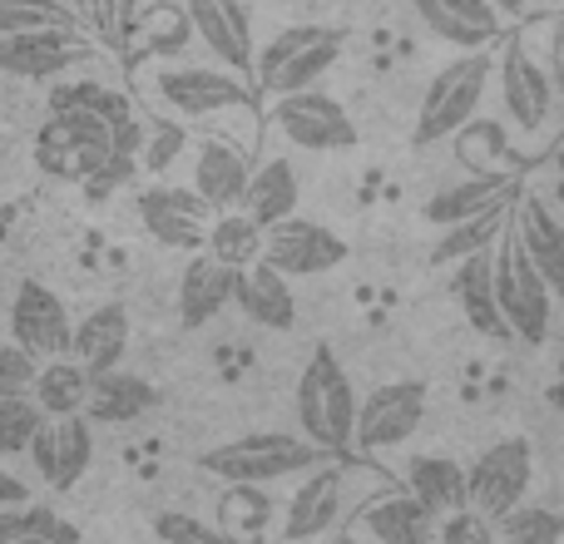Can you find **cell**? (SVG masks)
<instances>
[{
    "label": "cell",
    "mask_w": 564,
    "mask_h": 544,
    "mask_svg": "<svg viewBox=\"0 0 564 544\" xmlns=\"http://www.w3.org/2000/svg\"><path fill=\"white\" fill-rule=\"evenodd\" d=\"M555 55H560V65H564V15L555 20Z\"/></svg>",
    "instance_id": "48"
},
{
    "label": "cell",
    "mask_w": 564,
    "mask_h": 544,
    "mask_svg": "<svg viewBox=\"0 0 564 544\" xmlns=\"http://www.w3.org/2000/svg\"><path fill=\"white\" fill-rule=\"evenodd\" d=\"M65 6L75 10L79 20H89V25H95V20H99V0H65Z\"/></svg>",
    "instance_id": "44"
},
{
    "label": "cell",
    "mask_w": 564,
    "mask_h": 544,
    "mask_svg": "<svg viewBox=\"0 0 564 544\" xmlns=\"http://www.w3.org/2000/svg\"><path fill=\"white\" fill-rule=\"evenodd\" d=\"M416 15L436 40L456 45V55L486 50L500 35V20H506L490 0H416Z\"/></svg>",
    "instance_id": "19"
},
{
    "label": "cell",
    "mask_w": 564,
    "mask_h": 544,
    "mask_svg": "<svg viewBox=\"0 0 564 544\" xmlns=\"http://www.w3.org/2000/svg\"><path fill=\"white\" fill-rule=\"evenodd\" d=\"M188 30L218 55V65H228L234 75L253 69V20H248L243 0H184Z\"/></svg>",
    "instance_id": "16"
},
{
    "label": "cell",
    "mask_w": 564,
    "mask_h": 544,
    "mask_svg": "<svg viewBox=\"0 0 564 544\" xmlns=\"http://www.w3.org/2000/svg\"><path fill=\"white\" fill-rule=\"evenodd\" d=\"M25 456L50 490H75L95 460V426L85 421V411L79 416H45L30 436Z\"/></svg>",
    "instance_id": "11"
},
{
    "label": "cell",
    "mask_w": 564,
    "mask_h": 544,
    "mask_svg": "<svg viewBox=\"0 0 564 544\" xmlns=\"http://www.w3.org/2000/svg\"><path fill=\"white\" fill-rule=\"evenodd\" d=\"M154 85H159V99L169 109H178L184 119H204V115L253 105V95L234 75H224V69H164Z\"/></svg>",
    "instance_id": "17"
},
{
    "label": "cell",
    "mask_w": 564,
    "mask_h": 544,
    "mask_svg": "<svg viewBox=\"0 0 564 544\" xmlns=\"http://www.w3.org/2000/svg\"><path fill=\"white\" fill-rule=\"evenodd\" d=\"M297 204H302V184L288 159H263V164L248 174V188H243V198H238V208H243L258 228H273L282 218H292Z\"/></svg>",
    "instance_id": "26"
},
{
    "label": "cell",
    "mask_w": 564,
    "mask_h": 544,
    "mask_svg": "<svg viewBox=\"0 0 564 544\" xmlns=\"http://www.w3.org/2000/svg\"><path fill=\"white\" fill-rule=\"evenodd\" d=\"M20 30H79V15L65 0H0V35Z\"/></svg>",
    "instance_id": "37"
},
{
    "label": "cell",
    "mask_w": 564,
    "mask_h": 544,
    "mask_svg": "<svg viewBox=\"0 0 564 544\" xmlns=\"http://www.w3.org/2000/svg\"><path fill=\"white\" fill-rule=\"evenodd\" d=\"M89 396V371L75 357H50L30 381V401L40 406V416H79Z\"/></svg>",
    "instance_id": "30"
},
{
    "label": "cell",
    "mask_w": 564,
    "mask_h": 544,
    "mask_svg": "<svg viewBox=\"0 0 564 544\" xmlns=\"http://www.w3.org/2000/svg\"><path fill=\"white\" fill-rule=\"evenodd\" d=\"M208 214H214V208H208L194 188L154 184L139 194V224H144V233L154 238L159 248H174V253H204Z\"/></svg>",
    "instance_id": "14"
},
{
    "label": "cell",
    "mask_w": 564,
    "mask_h": 544,
    "mask_svg": "<svg viewBox=\"0 0 564 544\" xmlns=\"http://www.w3.org/2000/svg\"><path fill=\"white\" fill-rule=\"evenodd\" d=\"M510 188H516L510 174H470V178H460V184L441 188V194L426 204V218L436 228H451V224H460V218L486 214V208L496 204V198H506Z\"/></svg>",
    "instance_id": "31"
},
{
    "label": "cell",
    "mask_w": 564,
    "mask_h": 544,
    "mask_svg": "<svg viewBox=\"0 0 564 544\" xmlns=\"http://www.w3.org/2000/svg\"><path fill=\"white\" fill-rule=\"evenodd\" d=\"M263 263L278 268L282 278H322L337 263H347V243L332 228L292 214L282 224L263 228Z\"/></svg>",
    "instance_id": "12"
},
{
    "label": "cell",
    "mask_w": 564,
    "mask_h": 544,
    "mask_svg": "<svg viewBox=\"0 0 564 544\" xmlns=\"http://www.w3.org/2000/svg\"><path fill=\"white\" fill-rule=\"evenodd\" d=\"M6 544H50V540H6Z\"/></svg>",
    "instance_id": "50"
},
{
    "label": "cell",
    "mask_w": 564,
    "mask_h": 544,
    "mask_svg": "<svg viewBox=\"0 0 564 544\" xmlns=\"http://www.w3.org/2000/svg\"><path fill=\"white\" fill-rule=\"evenodd\" d=\"M234 307L243 312L253 327H268V331H292L297 327V292H292V278H282V272L268 268L263 258L248 263V268H238Z\"/></svg>",
    "instance_id": "18"
},
{
    "label": "cell",
    "mask_w": 564,
    "mask_h": 544,
    "mask_svg": "<svg viewBox=\"0 0 564 544\" xmlns=\"http://www.w3.org/2000/svg\"><path fill=\"white\" fill-rule=\"evenodd\" d=\"M69 307L59 302V292H50L45 282H20L10 297V337L20 351H30L35 361L69 357Z\"/></svg>",
    "instance_id": "13"
},
{
    "label": "cell",
    "mask_w": 564,
    "mask_h": 544,
    "mask_svg": "<svg viewBox=\"0 0 564 544\" xmlns=\"http://www.w3.org/2000/svg\"><path fill=\"white\" fill-rule=\"evenodd\" d=\"M510 198H516V188H510L506 198H496V204L486 208V214L476 218H460V224H451L446 233H441V243L431 248V263L446 268V263H460V258L480 253V248L496 243V233L506 228V214H510Z\"/></svg>",
    "instance_id": "32"
},
{
    "label": "cell",
    "mask_w": 564,
    "mask_h": 544,
    "mask_svg": "<svg viewBox=\"0 0 564 544\" xmlns=\"http://www.w3.org/2000/svg\"><path fill=\"white\" fill-rule=\"evenodd\" d=\"M361 530L377 544H431L436 535V520L406 496V490H391L361 505Z\"/></svg>",
    "instance_id": "28"
},
{
    "label": "cell",
    "mask_w": 564,
    "mask_h": 544,
    "mask_svg": "<svg viewBox=\"0 0 564 544\" xmlns=\"http://www.w3.org/2000/svg\"><path fill=\"white\" fill-rule=\"evenodd\" d=\"M426 421V387L421 381H387L371 396L357 401V426H351V446L361 450H391L406 446Z\"/></svg>",
    "instance_id": "10"
},
{
    "label": "cell",
    "mask_w": 564,
    "mask_h": 544,
    "mask_svg": "<svg viewBox=\"0 0 564 544\" xmlns=\"http://www.w3.org/2000/svg\"><path fill=\"white\" fill-rule=\"evenodd\" d=\"M490 79H496V59H490L486 50H466V55H456L446 69H436V79H431L426 95H421L416 129H411L416 149H431V144H441V139H456L460 129L476 119Z\"/></svg>",
    "instance_id": "3"
},
{
    "label": "cell",
    "mask_w": 564,
    "mask_h": 544,
    "mask_svg": "<svg viewBox=\"0 0 564 544\" xmlns=\"http://www.w3.org/2000/svg\"><path fill=\"white\" fill-rule=\"evenodd\" d=\"M273 124L288 144L307 149V154H347L357 149V124L351 115L322 89H297V95H278Z\"/></svg>",
    "instance_id": "8"
},
{
    "label": "cell",
    "mask_w": 564,
    "mask_h": 544,
    "mask_svg": "<svg viewBox=\"0 0 564 544\" xmlns=\"http://www.w3.org/2000/svg\"><path fill=\"white\" fill-rule=\"evenodd\" d=\"M431 544H496V525H490L480 510H451V515H441L436 535Z\"/></svg>",
    "instance_id": "40"
},
{
    "label": "cell",
    "mask_w": 564,
    "mask_h": 544,
    "mask_svg": "<svg viewBox=\"0 0 564 544\" xmlns=\"http://www.w3.org/2000/svg\"><path fill=\"white\" fill-rule=\"evenodd\" d=\"M341 45H347V30L337 25H288L273 45H263V55H253L258 89L268 95L312 89L341 59Z\"/></svg>",
    "instance_id": "6"
},
{
    "label": "cell",
    "mask_w": 564,
    "mask_h": 544,
    "mask_svg": "<svg viewBox=\"0 0 564 544\" xmlns=\"http://www.w3.org/2000/svg\"><path fill=\"white\" fill-rule=\"evenodd\" d=\"M109 159V124L85 109H50V119L35 134V164L40 174L59 184H85Z\"/></svg>",
    "instance_id": "7"
},
{
    "label": "cell",
    "mask_w": 564,
    "mask_h": 544,
    "mask_svg": "<svg viewBox=\"0 0 564 544\" xmlns=\"http://www.w3.org/2000/svg\"><path fill=\"white\" fill-rule=\"evenodd\" d=\"M50 109H85V115H99L105 124H119V119L134 115L119 89L109 85H95V79H75V85H55L50 89Z\"/></svg>",
    "instance_id": "36"
},
{
    "label": "cell",
    "mask_w": 564,
    "mask_h": 544,
    "mask_svg": "<svg viewBox=\"0 0 564 544\" xmlns=\"http://www.w3.org/2000/svg\"><path fill=\"white\" fill-rule=\"evenodd\" d=\"M510 228L520 233L530 263H535V272L545 278L550 297H564V224L550 214V204H540V198H520Z\"/></svg>",
    "instance_id": "23"
},
{
    "label": "cell",
    "mask_w": 564,
    "mask_h": 544,
    "mask_svg": "<svg viewBox=\"0 0 564 544\" xmlns=\"http://www.w3.org/2000/svg\"><path fill=\"white\" fill-rule=\"evenodd\" d=\"M89 55L79 30H20L0 35V75L10 79H59Z\"/></svg>",
    "instance_id": "15"
},
{
    "label": "cell",
    "mask_w": 564,
    "mask_h": 544,
    "mask_svg": "<svg viewBox=\"0 0 564 544\" xmlns=\"http://www.w3.org/2000/svg\"><path fill=\"white\" fill-rule=\"evenodd\" d=\"M545 401H550V406H555V411H560V416H564V377H560V381H550Z\"/></svg>",
    "instance_id": "47"
},
{
    "label": "cell",
    "mask_w": 564,
    "mask_h": 544,
    "mask_svg": "<svg viewBox=\"0 0 564 544\" xmlns=\"http://www.w3.org/2000/svg\"><path fill=\"white\" fill-rule=\"evenodd\" d=\"M490 282H496V307L506 317L510 337L540 347L550 337V322H555V297H550L545 278L530 263L525 243H520L516 228H500V253L490 258Z\"/></svg>",
    "instance_id": "5"
},
{
    "label": "cell",
    "mask_w": 564,
    "mask_h": 544,
    "mask_svg": "<svg viewBox=\"0 0 564 544\" xmlns=\"http://www.w3.org/2000/svg\"><path fill=\"white\" fill-rule=\"evenodd\" d=\"M406 496L426 510L431 520L451 515V510H466V466H456L451 456H416L406 466Z\"/></svg>",
    "instance_id": "27"
},
{
    "label": "cell",
    "mask_w": 564,
    "mask_h": 544,
    "mask_svg": "<svg viewBox=\"0 0 564 544\" xmlns=\"http://www.w3.org/2000/svg\"><path fill=\"white\" fill-rule=\"evenodd\" d=\"M99 30H105V40H115V45H124L129 35L139 30V0H99Z\"/></svg>",
    "instance_id": "43"
},
{
    "label": "cell",
    "mask_w": 564,
    "mask_h": 544,
    "mask_svg": "<svg viewBox=\"0 0 564 544\" xmlns=\"http://www.w3.org/2000/svg\"><path fill=\"white\" fill-rule=\"evenodd\" d=\"M154 544H159V540H154Z\"/></svg>",
    "instance_id": "52"
},
{
    "label": "cell",
    "mask_w": 564,
    "mask_h": 544,
    "mask_svg": "<svg viewBox=\"0 0 564 544\" xmlns=\"http://www.w3.org/2000/svg\"><path fill=\"white\" fill-rule=\"evenodd\" d=\"M40 406L30 396H0V460L6 456H25L30 436L40 431Z\"/></svg>",
    "instance_id": "39"
},
{
    "label": "cell",
    "mask_w": 564,
    "mask_h": 544,
    "mask_svg": "<svg viewBox=\"0 0 564 544\" xmlns=\"http://www.w3.org/2000/svg\"><path fill=\"white\" fill-rule=\"evenodd\" d=\"M490 6H496L500 15H525V10H530V0H490Z\"/></svg>",
    "instance_id": "46"
},
{
    "label": "cell",
    "mask_w": 564,
    "mask_h": 544,
    "mask_svg": "<svg viewBox=\"0 0 564 544\" xmlns=\"http://www.w3.org/2000/svg\"><path fill=\"white\" fill-rule=\"evenodd\" d=\"M154 540L159 544H243L238 535H228L224 525L184 515V510H164V515H154Z\"/></svg>",
    "instance_id": "38"
},
{
    "label": "cell",
    "mask_w": 564,
    "mask_h": 544,
    "mask_svg": "<svg viewBox=\"0 0 564 544\" xmlns=\"http://www.w3.org/2000/svg\"><path fill=\"white\" fill-rule=\"evenodd\" d=\"M496 544H564V515L520 500L516 510L496 520Z\"/></svg>",
    "instance_id": "34"
},
{
    "label": "cell",
    "mask_w": 564,
    "mask_h": 544,
    "mask_svg": "<svg viewBox=\"0 0 564 544\" xmlns=\"http://www.w3.org/2000/svg\"><path fill=\"white\" fill-rule=\"evenodd\" d=\"M184 144H188L184 124H164L159 134H144V154H139V159H144L149 174H164V168L184 154Z\"/></svg>",
    "instance_id": "42"
},
{
    "label": "cell",
    "mask_w": 564,
    "mask_h": 544,
    "mask_svg": "<svg viewBox=\"0 0 564 544\" xmlns=\"http://www.w3.org/2000/svg\"><path fill=\"white\" fill-rule=\"evenodd\" d=\"M357 387H351L347 367L327 341L312 347V357L297 371V426L312 446L327 456H341L351 446V426H357Z\"/></svg>",
    "instance_id": "2"
},
{
    "label": "cell",
    "mask_w": 564,
    "mask_h": 544,
    "mask_svg": "<svg viewBox=\"0 0 564 544\" xmlns=\"http://www.w3.org/2000/svg\"><path fill=\"white\" fill-rule=\"evenodd\" d=\"M381 480H387L381 470L341 456H327L312 470H302V486L288 500V520H282V544H312L317 535L337 530L341 520L367 505L371 486H381Z\"/></svg>",
    "instance_id": "1"
},
{
    "label": "cell",
    "mask_w": 564,
    "mask_h": 544,
    "mask_svg": "<svg viewBox=\"0 0 564 544\" xmlns=\"http://www.w3.org/2000/svg\"><path fill=\"white\" fill-rule=\"evenodd\" d=\"M248 174H253L248 154H243V149H234L228 139H204V144H198L194 194L204 198L214 214H224V208H238V198H243V188H248Z\"/></svg>",
    "instance_id": "24"
},
{
    "label": "cell",
    "mask_w": 564,
    "mask_h": 544,
    "mask_svg": "<svg viewBox=\"0 0 564 544\" xmlns=\"http://www.w3.org/2000/svg\"><path fill=\"white\" fill-rule=\"evenodd\" d=\"M0 500H10V505H25V490H20L10 476H0Z\"/></svg>",
    "instance_id": "45"
},
{
    "label": "cell",
    "mask_w": 564,
    "mask_h": 544,
    "mask_svg": "<svg viewBox=\"0 0 564 544\" xmlns=\"http://www.w3.org/2000/svg\"><path fill=\"white\" fill-rule=\"evenodd\" d=\"M500 99H506L510 124L520 129H540L550 119V75L525 45H506L500 55Z\"/></svg>",
    "instance_id": "22"
},
{
    "label": "cell",
    "mask_w": 564,
    "mask_h": 544,
    "mask_svg": "<svg viewBox=\"0 0 564 544\" xmlns=\"http://www.w3.org/2000/svg\"><path fill=\"white\" fill-rule=\"evenodd\" d=\"M327 460V450L312 446L307 436H282V431H263V436H238L224 446L204 450L198 470L228 480V486H273V480H292Z\"/></svg>",
    "instance_id": "4"
},
{
    "label": "cell",
    "mask_w": 564,
    "mask_h": 544,
    "mask_svg": "<svg viewBox=\"0 0 564 544\" xmlns=\"http://www.w3.org/2000/svg\"><path fill=\"white\" fill-rule=\"evenodd\" d=\"M456 302H460L466 322L480 331V337H490V341H506V337H510L506 317H500V307H496V282H490V248H480V253H470V258H460V263H456Z\"/></svg>",
    "instance_id": "29"
},
{
    "label": "cell",
    "mask_w": 564,
    "mask_h": 544,
    "mask_svg": "<svg viewBox=\"0 0 564 544\" xmlns=\"http://www.w3.org/2000/svg\"><path fill=\"white\" fill-rule=\"evenodd\" d=\"M530 480H535V450H530V440H520V436L496 440V446L480 450V460L466 470L470 510H480L486 520H500L506 510H516L520 500H525Z\"/></svg>",
    "instance_id": "9"
},
{
    "label": "cell",
    "mask_w": 564,
    "mask_h": 544,
    "mask_svg": "<svg viewBox=\"0 0 564 544\" xmlns=\"http://www.w3.org/2000/svg\"><path fill=\"white\" fill-rule=\"evenodd\" d=\"M40 361L30 351H20L15 341H0V396H30Z\"/></svg>",
    "instance_id": "41"
},
{
    "label": "cell",
    "mask_w": 564,
    "mask_h": 544,
    "mask_svg": "<svg viewBox=\"0 0 564 544\" xmlns=\"http://www.w3.org/2000/svg\"><path fill=\"white\" fill-rule=\"evenodd\" d=\"M560 204H564V178H560Z\"/></svg>",
    "instance_id": "51"
},
{
    "label": "cell",
    "mask_w": 564,
    "mask_h": 544,
    "mask_svg": "<svg viewBox=\"0 0 564 544\" xmlns=\"http://www.w3.org/2000/svg\"><path fill=\"white\" fill-rule=\"evenodd\" d=\"M159 406V391L149 387L134 371H99L89 377V396H85V421L89 426H124V421H139L144 411Z\"/></svg>",
    "instance_id": "25"
},
{
    "label": "cell",
    "mask_w": 564,
    "mask_h": 544,
    "mask_svg": "<svg viewBox=\"0 0 564 544\" xmlns=\"http://www.w3.org/2000/svg\"><path fill=\"white\" fill-rule=\"evenodd\" d=\"M337 544H361L357 535H347V530H341V535H337Z\"/></svg>",
    "instance_id": "49"
},
{
    "label": "cell",
    "mask_w": 564,
    "mask_h": 544,
    "mask_svg": "<svg viewBox=\"0 0 564 544\" xmlns=\"http://www.w3.org/2000/svg\"><path fill=\"white\" fill-rule=\"evenodd\" d=\"M124 351H129V307L124 302H99V307L89 312V317H79L75 331H69V357H75L89 377L115 371L119 361H124Z\"/></svg>",
    "instance_id": "20"
},
{
    "label": "cell",
    "mask_w": 564,
    "mask_h": 544,
    "mask_svg": "<svg viewBox=\"0 0 564 544\" xmlns=\"http://www.w3.org/2000/svg\"><path fill=\"white\" fill-rule=\"evenodd\" d=\"M234 278L238 268L218 263L214 253H194L178 272V322L184 327H208L224 307H234Z\"/></svg>",
    "instance_id": "21"
},
{
    "label": "cell",
    "mask_w": 564,
    "mask_h": 544,
    "mask_svg": "<svg viewBox=\"0 0 564 544\" xmlns=\"http://www.w3.org/2000/svg\"><path fill=\"white\" fill-rule=\"evenodd\" d=\"M6 540H50V544H79V530L59 520L50 505H15L0 510V544Z\"/></svg>",
    "instance_id": "35"
},
{
    "label": "cell",
    "mask_w": 564,
    "mask_h": 544,
    "mask_svg": "<svg viewBox=\"0 0 564 544\" xmlns=\"http://www.w3.org/2000/svg\"><path fill=\"white\" fill-rule=\"evenodd\" d=\"M204 253H214L218 263L228 268H248L263 258V228L243 214V208H224V214L208 224V238H204Z\"/></svg>",
    "instance_id": "33"
}]
</instances>
